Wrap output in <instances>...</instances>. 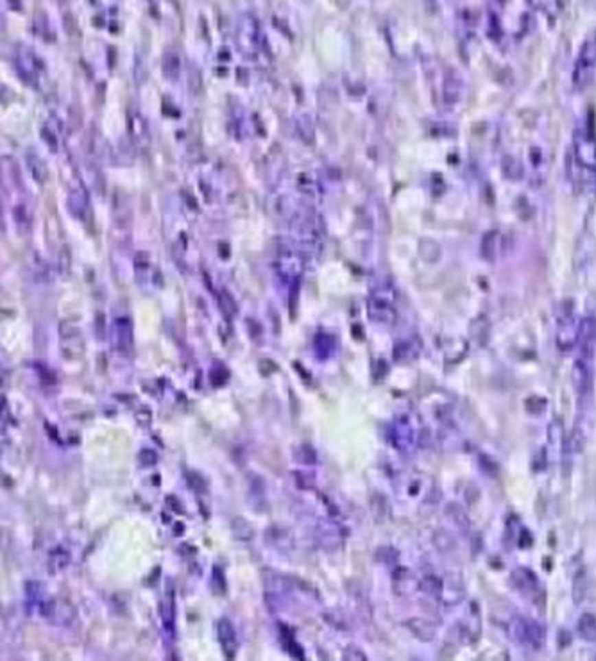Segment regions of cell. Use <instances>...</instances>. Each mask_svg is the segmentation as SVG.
<instances>
[{
    "instance_id": "cell-1",
    "label": "cell",
    "mask_w": 596,
    "mask_h": 661,
    "mask_svg": "<svg viewBox=\"0 0 596 661\" xmlns=\"http://www.w3.org/2000/svg\"><path fill=\"white\" fill-rule=\"evenodd\" d=\"M389 440L392 447L403 454L414 453L423 440V427L419 424L417 417L412 413H403L396 420L392 422L389 431Z\"/></svg>"
},
{
    "instance_id": "cell-2",
    "label": "cell",
    "mask_w": 596,
    "mask_h": 661,
    "mask_svg": "<svg viewBox=\"0 0 596 661\" xmlns=\"http://www.w3.org/2000/svg\"><path fill=\"white\" fill-rule=\"evenodd\" d=\"M509 627L512 638H514L519 645L532 649V651L542 649V645L547 642V631H545V627H542L539 622L532 621V618L516 615L514 618L510 621Z\"/></svg>"
},
{
    "instance_id": "cell-3",
    "label": "cell",
    "mask_w": 596,
    "mask_h": 661,
    "mask_svg": "<svg viewBox=\"0 0 596 661\" xmlns=\"http://www.w3.org/2000/svg\"><path fill=\"white\" fill-rule=\"evenodd\" d=\"M596 73V36L587 38L580 47L575 61L573 84L577 90H584L593 82Z\"/></svg>"
},
{
    "instance_id": "cell-4",
    "label": "cell",
    "mask_w": 596,
    "mask_h": 661,
    "mask_svg": "<svg viewBox=\"0 0 596 661\" xmlns=\"http://www.w3.org/2000/svg\"><path fill=\"white\" fill-rule=\"evenodd\" d=\"M578 326L580 322L575 318L573 308L564 302L557 317V345L562 352H569L578 344Z\"/></svg>"
},
{
    "instance_id": "cell-5",
    "label": "cell",
    "mask_w": 596,
    "mask_h": 661,
    "mask_svg": "<svg viewBox=\"0 0 596 661\" xmlns=\"http://www.w3.org/2000/svg\"><path fill=\"white\" fill-rule=\"evenodd\" d=\"M38 613L58 625H70L76 621V608L63 599L47 597L38 608Z\"/></svg>"
},
{
    "instance_id": "cell-6",
    "label": "cell",
    "mask_w": 596,
    "mask_h": 661,
    "mask_svg": "<svg viewBox=\"0 0 596 661\" xmlns=\"http://www.w3.org/2000/svg\"><path fill=\"white\" fill-rule=\"evenodd\" d=\"M575 156L578 165L595 172L596 168V140L589 127L577 129L575 132Z\"/></svg>"
},
{
    "instance_id": "cell-7",
    "label": "cell",
    "mask_w": 596,
    "mask_h": 661,
    "mask_svg": "<svg viewBox=\"0 0 596 661\" xmlns=\"http://www.w3.org/2000/svg\"><path fill=\"white\" fill-rule=\"evenodd\" d=\"M593 359L589 356H578L577 361L573 365V372H571V379H573L575 392L580 397H587L593 392V379H595V372H593Z\"/></svg>"
},
{
    "instance_id": "cell-8",
    "label": "cell",
    "mask_w": 596,
    "mask_h": 661,
    "mask_svg": "<svg viewBox=\"0 0 596 661\" xmlns=\"http://www.w3.org/2000/svg\"><path fill=\"white\" fill-rule=\"evenodd\" d=\"M510 579H512L514 588L518 590L523 597L537 603V597L541 595V586H539V577H537L530 568L519 566V568H516V570L512 572Z\"/></svg>"
},
{
    "instance_id": "cell-9",
    "label": "cell",
    "mask_w": 596,
    "mask_h": 661,
    "mask_svg": "<svg viewBox=\"0 0 596 661\" xmlns=\"http://www.w3.org/2000/svg\"><path fill=\"white\" fill-rule=\"evenodd\" d=\"M159 618H161L165 638L172 642L176 638V597H174L172 586L165 590L163 597L159 601Z\"/></svg>"
},
{
    "instance_id": "cell-10",
    "label": "cell",
    "mask_w": 596,
    "mask_h": 661,
    "mask_svg": "<svg viewBox=\"0 0 596 661\" xmlns=\"http://www.w3.org/2000/svg\"><path fill=\"white\" fill-rule=\"evenodd\" d=\"M217 638H219L224 658L228 661H235L238 651V638L237 631H235V627H233V624L228 618H220L219 624H217Z\"/></svg>"
},
{
    "instance_id": "cell-11",
    "label": "cell",
    "mask_w": 596,
    "mask_h": 661,
    "mask_svg": "<svg viewBox=\"0 0 596 661\" xmlns=\"http://www.w3.org/2000/svg\"><path fill=\"white\" fill-rule=\"evenodd\" d=\"M392 586H394V592L401 597H406V595H412L415 590H419V581L415 579L414 574L406 568V566H398L394 570V575H392Z\"/></svg>"
},
{
    "instance_id": "cell-12",
    "label": "cell",
    "mask_w": 596,
    "mask_h": 661,
    "mask_svg": "<svg viewBox=\"0 0 596 661\" xmlns=\"http://www.w3.org/2000/svg\"><path fill=\"white\" fill-rule=\"evenodd\" d=\"M406 627L410 629V633L414 634L415 638L421 640V642H432L437 634V627L435 624H432L426 618H421V616H415V618H410L406 621Z\"/></svg>"
},
{
    "instance_id": "cell-13",
    "label": "cell",
    "mask_w": 596,
    "mask_h": 661,
    "mask_svg": "<svg viewBox=\"0 0 596 661\" xmlns=\"http://www.w3.org/2000/svg\"><path fill=\"white\" fill-rule=\"evenodd\" d=\"M419 590H421L426 597L441 601L442 592H444V581L433 574L423 575V579H419Z\"/></svg>"
},
{
    "instance_id": "cell-14",
    "label": "cell",
    "mask_w": 596,
    "mask_h": 661,
    "mask_svg": "<svg viewBox=\"0 0 596 661\" xmlns=\"http://www.w3.org/2000/svg\"><path fill=\"white\" fill-rule=\"evenodd\" d=\"M577 631L578 636L584 640V642H596V615L593 613H584L580 615L577 622Z\"/></svg>"
},
{
    "instance_id": "cell-15",
    "label": "cell",
    "mask_w": 596,
    "mask_h": 661,
    "mask_svg": "<svg viewBox=\"0 0 596 661\" xmlns=\"http://www.w3.org/2000/svg\"><path fill=\"white\" fill-rule=\"evenodd\" d=\"M113 336H115V345H117L120 350H128L133 344L131 326H129V322L128 320L117 322V326H115V330H113Z\"/></svg>"
},
{
    "instance_id": "cell-16",
    "label": "cell",
    "mask_w": 596,
    "mask_h": 661,
    "mask_svg": "<svg viewBox=\"0 0 596 661\" xmlns=\"http://www.w3.org/2000/svg\"><path fill=\"white\" fill-rule=\"evenodd\" d=\"M25 595H27L29 606H34L36 610L47 599L43 597V586H41L40 583H36V581H29V583L25 584Z\"/></svg>"
},
{
    "instance_id": "cell-17",
    "label": "cell",
    "mask_w": 596,
    "mask_h": 661,
    "mask_svg": "<svg viewBox=\"0 0 596 661\" xmlns=\"http://www.w3.org/2000/svg\"><path fill=\"white\" fill-rule=\"evenodd\" d=\"M70 563V554L63 549H56L50 553L49 557V565L52 566V572H60L63 568H67V565Z\"/></svg>"
},
{
    "instance_id": "cell-18",
    "label": "cell",
    "mask_w": 596,
    "mask_h": 661,
    "mask_svg": "<svg viewBox=\"0 0 596 661\" xmlns=\"http://www.w3.org/2000/svg\"><path fill=\"white\" fill-rule=\"evenodd\" d=\"M446 513H448V516H450L451 520L459 525V527H462V529H468L469 520H468V515H466L462 507H459L457 504H450V506H448V509H446Z\"/></svg>"
},
{
    "instance_id": "cell-19",
    "label": "cell",
    "mask_w": 596,
    "mask_h": 661,
    "mask_svg": "<svg viewBox=\"0 0 596 661\" xmlns=\"http://www.w3.org/2000/svg\"><path fill=\"white\" fill-rule=\"evenodd\" d=\"M586 588H587V577H586V572L584 570H580L577 574V577H575V583H573V599H575V603H580L584 597H586Z\"/></svg>"
},
{
    "instance_id": "cell-20",
    "label": "cell",
    "mask_w": 596,
    "mask_h": 661,
    "mask_svg": "<svg viewBox=\"0 0 596 661\" xmlns=\"http://www.w3.org/2000/svg\"><path fill=\"white\" fill-rule=\"evenodd\" d=\"M233 533L237 535L238 540H251L253 538V529L244 518H235L233 520Z\"/></svg>"
},
{
    "instance_id": "cell-21",
    "label": "cell",
    "mask_w": 596,
    "mask_h": 661,
    "mask_svg": "<svg viewBox=\"0 0 596 661\" xmlns=\"http://www.w3.org/2000/svg\"><path fill=\"white\" fill-rule=\"evenodd\" d=\"M342 661H369V660L362 649L355 647V645H349V647H346L344 649V652H342Z\"/></svg>"
},
{
    "instance_id": "cell-22",
    "label": "cell",
    "mask_w": 596,
    "mask_h": 661,
    "mask_svg": "<svg viewBox=\"0 0 596 661\" xmlns=\"http://www.w3.org/2000/svg\"><path fill=\"white\" fill-rule=\"evenodd\" d=\"M211 588L215 590V593H224L226 590V583H224V574L220 570L219 566H215L214 574H211Z\"/></svg>"
},
{
    "instance_id": "cell-23",
    "label": "cell",
    "mask_w": 596,
    "mask_h": 661,
    "mask_svg": "<svg viewBox=\"0 0 596 661\" xmlns=\"http://www.w3.org/2000/svg\"><path fill=\"white\" fill-rule=\"evenodd\" d=\"M154 461H156V454L152 453V450H141V453H140V463H141V465L149 467L150 463H154Z\"/></svg>"
},
{
    "instance_id": "cell-24",
    "label": "cell",
    "mask_w": 596,
    "mask_h": 661,
    "mask_svg": "<svg viewBox=\"0 0 596 661\" xmlns=\"http://www.w3.org/2000/svg\"><path fill=\"white\" fill-rule=\"evenodd\" d=\"M167 661H179V660H178V656L174 654V652H170V656L167 658Z\"/></svg>"
}]
</instances>
